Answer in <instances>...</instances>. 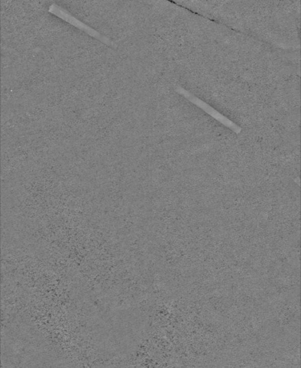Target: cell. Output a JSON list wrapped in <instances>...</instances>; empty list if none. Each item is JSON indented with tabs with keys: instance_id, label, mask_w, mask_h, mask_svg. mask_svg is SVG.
Returning <instances> with one entry per match:
<instances>
[{
	"instance_id": "6da1fadb",
	"label": "cell",
	"mask_w": 301,
	"mask_h": 368,
	"mask_svg": "<svg viewBox=\"0 0 301 368\" xmlns=\"http://www.w3.org/2000/svg\"><path fill=\"white\" fill-rule=\"evenodd\" d=\"M188 95L190 96V97H188V99H189L190 100L192 101L193 102H194L195 104H196V105H198V107H201V108H203V110L206 111L207 113L209 114L210 115L212 116V117H214L215 119H216V120H218L219 121V122H222L223 124H224L225 125H227V127H232V125H233V123L232 122H230V120H227L226 117H223V115H221V114L218 113L217 111L213 110L212 107H210L209 105H206V103H204V102H202V101L198 100V99L196 98V97H193V95H191V94L188 93L187 92Z\"/></svg>"
}]
</instances>
